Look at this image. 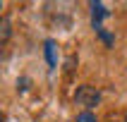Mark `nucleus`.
Instances as JSON below:
<instances>
[{"instance_id": "nucleus-6", "label": "nucleus", "mask_w": 127, "mask_h": 122, "mask_svg": "<svg viewBox=\"0 0 127 122\" xmlns=\"http://www.w3.org/2000/svg\"><path fill=\"white\" fill-rule=\"evenodd\" d=\"M96 34H98L101 38H103V43H106V46H113V36L108 34L106 29H98V31H96Z\"/></svg>"}, {"instance_id": "nucleus-5", "label": "nucleus", "mask_w": 127, "mask_h": 122, "mask_svg": "<svg viewBox=\"0 0 127 122\" xmlns=\"http://www.w3.org/2000/svg\"><path fill=\"white\" fill-rule=\"evenodd\" d=\"M77 122H98V120H96V115H94L91 110H84V113L77 115Z\"/></svg>"}, {"instance_id": "nucleus-8", "label": "nucleus", "mask_w": 127, "mask_h": 122, "mask_svg": "<svg viewBox=\"0 0 127 122\" xmlns=\"http://www.w3.org/2000/svg\"><path fill=\"white\" fill-rule=\"evenodd\" d=\"M74 70V57H67V72Z\"/></svg>"}, {"instance_id": "nucleus-3", "label": "nucleus", "mask_w": 127, "mask_h": 122, "mask_svg": "<svg viewBox=\"0 0 127 122\" xmlns=\"http://www.w3.org/2000/svg\"><path fill=\"white\" fill-rule=\"evenodd\" d=\"M43 46H46L43 50H46V60H48V67H50V70H55V65H58V46H55V41H50V38H48V41L43 43Z\"/></svg>"}, {"instance_id": "nucleus-4", "label": "nucleus", "mask_w": 127, "mask_h": 122, "mask_svg": "<svg viewBox=\"0 0 127 122\" xmlns=\"http://www.w3.org/2000/svg\"><path fill=\"white\" fill-rule=\"evenodd\" d=\"M10 34H12V29H10V19H7V17H2V22H0V41L7 43Z\"/></svg>"}, {"instance_id": "nucleus-7", "label": "nucleus", "mask_w": 127, "mask_h": 122, "mask_svg": "<svg viewBox=\"0 0 127 122\" xmlns=\"http://www.w3.org/2000/svg\"><path fill=\"white\" fill-rule=\"evenodd\" d=\"M17 89H19V91H27L29 89V79H19V81H17Z\"/></svg>"}, {"instance_id": "nucleus-1", "label": "nucleus", "mask_w": 127, "mask_h": 122, "mask_svg": "<svg viewBox=\"0 0 127 122\" xmlns=\"http://www.w3.org/2000/svg\"><path fill=\"white\" fill-rule=\"evenodd\" d=\"M74 103L82 108H86V110H91L94 105H98L101 103V91L96 89V86H89V84H82L74 91Z\"/></svg>"}, {"instance_id": "nucleus-2", "label": "nucleus", "mask_w": 127, "mask_h": 122, "mask_svg": "<svg viewBox=\"0 0 127 122\" xmlns=\"http://www.w3.org/2000/svg\"><path fill=\"white\" fill-rule=\"evenodd\" d=\"M106 14H108V10L101 5V2H91V26L96 29V31L103 29V26H101V19H103Z\"/></svg>"}, {"instance_id": "nucleus-9", "label": "nucleus", "mask_w": 127, "mask_h": 122, "mask_svg": "<svg viewBox=\"0 0 127 122\" xmlns=\"http://www.w3.org/2000/svg\"><path fill=\"white\" fill-rule=\"evenodd\" d=\"M125 122H127V115H125Z\"/></svg>"}]
</instances>
